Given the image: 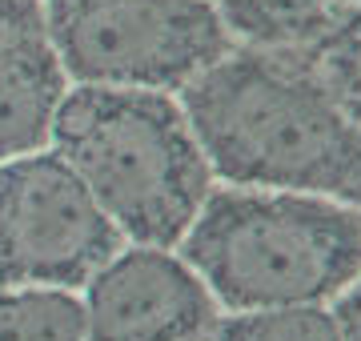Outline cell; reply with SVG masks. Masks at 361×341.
<instances>
[{
	"mask_svg": "<svg viewBox=\"0 0 361 341\" xmlns=\"http://www.w3.org/2000/svg\"><path fill=\"white\" fill-rule=\"evenodd\" d=\"M180 108L225 181L361 205V120L305 49H229L185 85Z\"/></svg>",
	"mask_w": 361,
	"mask_h": 341,
	"instance_id": "6da1fadb",
	"label": "cell"
},
{
	"mask_svg": "<svg viewBox=\"0 0 361 341\" xmlns=\"http://www.w3.org/2000/svg\"><path fill=\"white\" fill-rule=\"evenodd\" d=\"M56 153L125 237L169 249L209 197L205 153L177 101L157 89L80 85L52 117Z\"/></svg>",
	"mask_w": 361,
	"mask_h": 341,
	"instance_id": "7a4b0ae2",
	"label": "cell"
},
{
	"mask_svg": "<svg viewBox=\"0 0 361 341\" xmlns=\"http://www.w3.org/2000/svg\"><path fill=\"white\" fill-rule=\"evenodd\" d=\"M185 261L229 309L322 305L361 273V217L317 193H209Z\"/></svg>",
	"mask_w": 361,
	"mask_h": 341,
	"instance_id": "3957f363",
	"label": "cell"
},
{
	"mask_svg": "<svg viewBox=\"0 0 361 341\" xmlns=\"http://www.w3.org/2000/svg\"><path fill=\"white\" fill-rule=\"evenodd\" d=\"M44 20L80 85L185 89L233 49L209 0H44Z\"/></svg>",
	"mask_w": 361,
	"mask_h": 341,
	"instance_id": "277c9868",
	"label": "cell"
},
{
	"mask_svg": "<svg viewBox=\"0 0 361 341\" xmlns=\"http://www.w3.org/2000/svg\"><path fill=\"white\" fill-rule=\"evenodd\" d=\"M125 233L61 153L0 161V289H80Z\"/></svg>",
	"mask_w": 361,
	"mask_h": 341,
	"instance_id": "5b68a950",
	"label": "cell"
},
{
	"mask_svg": "<svg viewBox=\"0 0 361 341\" xmlns=\"http://www.w3.org/2000/svg\"><path fill=\"white\" fill-rule=\"evenodd\" d=\"M85 289L89 341H209L221 321L193 265L157 245L121 249Z\"/></svg>",
	"mask_w": 361,
	"mask_h": 341,
	"instance_id": "8992f818",
	"label": "cell"
},
{
	"mask_svg": "<svg viewBox=\"0 0 361 341\" xmlns=\"http://www.w3.org/2000/svg\"><path fill=\"white\" fill-rule=\"evenodd\" d=\"M65 68L40 0H0V161L49 141Z\"/></svg>",
	"mask_w": 361,
	"mask_h": 341,
	"instance_id": "52a82bcc",
	"label": "cell"
},
{
	"mask_svg": "<svg viewBox=\"0 0 361 341\" xmlns=\"http://www.w3.org/2000/svg\"><path fill=\"white\" fill-rule=\"evenodd\" d=\"M221 20L253 44L305 49L349 13V0H225Z\"/></svg>",
	"mask_w": 361,
	"mask_h": 341,
	"instance_id": "ba28073f",
	"label": "cell"
},
{
	"mask_svg": "<svg viewBox=\"0 0 361 341\" xmlns=\"http://www.w3.org/2000/svg\"><path fill=\"white\" fill-rule=\"evenodd\" d=\"M0 341H89L73 289H0Z\"/></svg>",
	"mask_w": 361,
	"mask_h": 341,
	"instance_id": "9c48e42d",
	"label": "cell"
},
{
	"mask_svg": "<svg viewBox=\"0 0 361 341\" xmlns=\"http://www.w3.org/2000/svg\"><path fill=\"white\" fill-rule=\"evenodd\" d=\"M209 341H341L337 321L322 305H277V309H237L217 321Z\"/></svg>",
	"mask_w": 361,
	"mask_h": 341,
	"instance_id": "30bf717a",
	"label": "cell"
},
{
	"mask_svg": "<svg viewBox=\"0 0 361 341\" xmlns=\"http://www.w3.org/2000/svg\"><path fill=\"white\" fill-rule=\"evenodd\" d=\"M305 53L313 56V65L341 101V108L353 120H361V4H353L329 32L305 44Z\"/></svg>",
	"mask_w": 361,
	"mask_h": 341,
	"instance_id": "8fae6325",
	"label": "cell"
},
{
	"mask_svg": "<svg viewBox=\"0 0 361 341\" xmlns=\"http://www.w3.org/2000/svg\"><path fill=\"white\" fill-rule=\"evenodd\" d=\"M337 333L341 341H361V273L337 293V309H334Z\"/></svg>",
	"mask_w": 361,
	"mask_h": 341,
	"instance_id": "7c38bea8",
	"label": "cell"
},
{
	"mask_svg": "<svg viewBox=\"0 0 361 341\" xmlns=\"http://www.w3.org/2000/svg\"><path fill=\"white\" fill-rule=\"evenodd\" d=\"M221 4H225V0H221Z\"/></svg>",
	"mask_w": 361,
	"mask_h": 341,
	"instance_id": "4fadbf2b",
	"label": "cell"
}]
</instances>
